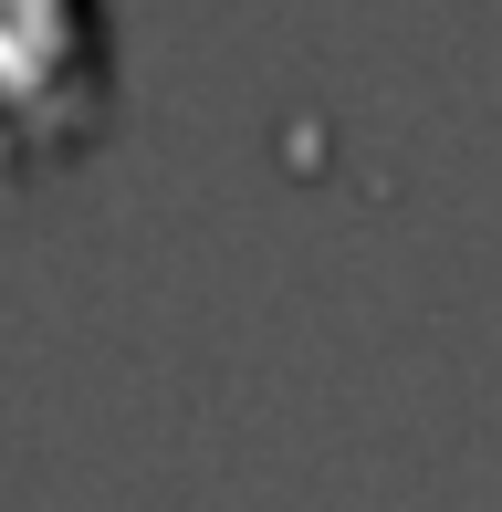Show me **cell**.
Here are the masks:
<instances>
[{
  "label": "cell",
  "mask_w": 502,
  "mask_h": 512,
  "mask_svg": "<svg viewBox=\"0 0 502 512\" xmlns=\"http://www.w3.org/2000/svg\"><path fill=\"white\" fill-rule=\"evenodd\" d=\"M105 115V32L84 11H0V178L74 157Z\"/></svg>",
  "instance_id": "obj_1"
}]
</instances>
